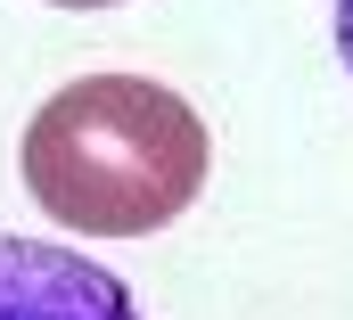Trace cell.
Returning <instances> with one entry per match:
<instances>
[{"instance_id": "cell-1", "label": "cell", "mask_w": 353, "mask_h": 320, "mask_svg": "<svg viewBox=\"0 0 353 320\" xmlns=\"http://www.w3.org/2000/svg\"><path fill=\"white\" fill-rule=\"evenodd\" d=\"M205 164H214V148H205L197 107L148 74L66 82L58 99H41V115L25 123V148H17L33 206L58 230H90V239L165 230L173 214L197 206Z\"/></svg>"}, {"instance_id": "cell-2", "label": "cell", "mask_w": 353, "mask_h": 320, "mask_svg": "<svg viewBox=\"0 0 353 320\" xmlns=\"http://www.w3.org/2000/svg\"><path fill=\"white\" fill-rule=\"evenodd\" d=\"M0 320H140V304L90 254L0 230Z\"/></svg>"}, {"instance_id": "cell-3", "label": "cell", "mask_w": 353, "mask_h": 320, "mask_svg": "<svg viewBox=\"0 0 353 320\" xmlns=\"http://www.w3.org/2000/svg\"><path fill=\"white\" fill-rule=\"evenodd\" d=\"M337 58H345V74H353V0H337Z\"/></svg>"}, {"instance_id": "cell-4", "label": "cell", "mask_w": 353, "mask_h": 320, "mask_svg": "<svg viewBox=\"0 0 353 320\" xmlns=\"http://www.w3.org/2000/svg\"><path fill=\"white\" fill-rule=\"evenodd\" d=\"M58 8H115V0H58Z\"/></svg>"}]
</instances>
